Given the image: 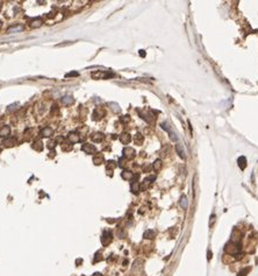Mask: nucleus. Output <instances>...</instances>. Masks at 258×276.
Listing matches in <instances>:
<instances>
[{
  "mask_svg": "<svg viewBox=\"0 0 258 276\" xmlns=\"http://www.w3.org/2000/svg\"><path fill=\"white\" fill-rule=\"evenodd\" d=\"M239 245L238 242H234V241H229L228 244L226 245L225 247V251H226L227 254H230V255H236L238 252H239Z\"/></svg>",
  "mask_w": 258,
  "mask_h": 276,
  "instance_id": "f257e3e1",
  "label": "nucleus"
},
{
  "mask_svg": "<svg viewBox=\"0 0 258 276\" xmlns=\"http://www.w3.org/2000/svg\"><path fill=\"white\" fill-rule=\"evenodd\" d=\"M91 76L92 78H96V79H107V78L113 77L114 74L110 71H97V72H92Z\"/></svg>",
  "mask_w": 258,
  "mask_h": 276,
  "instance_id": "f03ea898",
  "label": "nucleus"
},
{
  "mask_svg": "<svg viewBox=\"0 0 258 276\" xmlns=\"http://www.w3.org/2000/svg\"><path fill=\"white\" fill-rule=\"evenodd\" d=\"M112 240H113V234H112V232L105 231L102 233V236H101V244L104 245V246H107V245H109L112 242Z\"/></svg>",
  "mask_w": 258,
  "mask_h": 276,
  "instance_id": "7ed1b4c3",
  "label": "nucleus"
},
{
  "mask_svg": "<svg viewBox=\"0 0 258 276\" xmlns=\"http://www.w3.org/2000/svg\"><path fill=\"white\" fill-rule=\"evenodd\" d=\"M161 126H162V128H163V129H165V131L169 133V135H170V138H171L172 141H177V140H178V138H177V134H176V133L172 131V128L169 126V124H168V122H163Z\"/></svg>",
  "mask_w": 258,
  "mask_h": 276,
  "instance_id": "20e7f679",
  "label": "nucleus"
},
{
  "mask_svg": "<svg viewBox=\"0 0 258 276\" xmlns=\"http://www.w3.org/2000/svg\"><path fill=\"white\" fill-rule=\"evenodd\" d=\"M155 176H152V177H148V178H145V180L143 181L142 183L140 184V191H144V190H147L148 188H149V185L151 184V182L152 181H155Z\"/></svg>",
  "mask_w": 258,
  "mask_h": 276,
  "instance_id": "39448f33",
  "label": "nucleus"
},
{
  "mask_svg": "<svg viewBox=\"0 0 258 276\" xmlns=\"http://www.w3.org/2000/svg\"><path fill=\"white\" fill-rule=\"evenodd\" d=\"M82 149L85 151L86 154H96V151H97V149H96V147L93 146V145H91V143H84L83 146H82Z\"/></svg>",
  "mask_w": 258,
  "mask_h": 276,
  "instance_id": "423d86ee",
  "label": "nucleus"
},
{
  "mask_svg": "<svg viewBox=\"0 0 258 276\" xmlns=\"http://www.w3.org/2000/svg\"><path fill=\"white\" fill-rule=\"evenodd\" d=\"M134 178H135V180L133 181L130 189H131V192H134L135 195H137V193H139V191H140V184H139V182H137L139 175H135V176H134Z\"/></svg>",
  "mask_w": 258,
  "mask_h": 276,
  "instance_id": "0eeeda50",
  "label": "nucleus"
},
{
  "mask_svg": "<svg viewBox=\"0 0 258 276\" xmlns=\"http://www.w3.org/2000/svg\"><path fill=\"white\" fill-rule=\"evenodd\" d=\"M135 150L133 148H130V147H126V148L123 149V156L126 157V159H128V160H130V159H134L135 157Z\"/></svg>",
  "mask_w": 258,
  "mask_h": 276,
  "instance_id": "6e6552de",
  "label": "nucleus"
},
{
  "mask_svg": "<svg viewBox=\"0 0 258 276\" xmlns=\"http://www.w3.org/2000/svg\"><path fill=\"white\" fill-rule=\"evenodd\" d=\"M102 117H105V110L101 108V107L96 108V111H94V113H93V119H94V120H100Z\"/></svg>",
  "mask_w": 258,
  "mask_h": 276,
  "instance_id": "1a4fd4ad",
  "label": "nucleus"
},
{
  "mask_svg": "<svg viewBox=\"0 0 258 276\" xmlns=\"http://www.w3.org/2000/svg\"><path fill=\"white\" fill-rule=\"evenodd\" d=\"M120 141H121L123 145H128L129 142L131 141V137H130V134H128V133H123V134H121V135H120Z\"/></svg>",
  "mask_w": 258,
  "mask_h": 276,
  "instance_id": "9d476101",
  "label": "nucleus"
},
{
  "mask_svg": "<svg viewBox=\"0 0 258 276\" xmlns=\"http://www.w3.org/2000/svg\"><path fill=\"white\" fill-rule=\"evenodd\" d=\"M176 150H177V153H178V155L182 157L183 160L186 159V155H185V150H184V147L180 145V143H177L176 145Z\"/></svg>",
  "mask_w": 258,
  "mask_h": 276,
  "instance_id": "9b49d317",
  "label": "nucleus"
},
{
  "mask_svg": "<svg viewBox=\"0 0 258 276\" xmlns=\"http://www.w3.org/2000/svg\"><path fill=\"white\" fill-rule=\"evenodd\" d=\"M11 133V128L10 126H4V127L0 129V137L1 138H7Z\"/></svg>",
  "mask_w": 258,
  "mask_h": 276,
  "instance_id": "f8f14e48",
  "label": "nucleus"
},
{
  "mask_svg": "<svg viewBox=\"0 0 258 276\" xmlns=\"http://www.w3.org/2000/svg\"><path fill=\"white\" fill-rule=\"evenodd\" d=\"M29 26H30V28H39V27L42 26V20L39 19V18L33 19L32 21H30V23H29Z\"/></svg>",
  "mask_w": 258,
  "mask_h": 276,
  "instance_id": "ddd939ff",
  "label": "nucleus"
},
{
  "mask_svg": "<svg viewBox=\"0 0 258 276\" xmlns=\"http://www.w3.org/2000/svg\"><path fill=\"white\" fill-rule=\"evenodd\" d=\"M121 176H122L123 180H127V181L134 178V174H133L131 171H129V170H123L122 174H121Z\"/></svg>",
  "mask_w": 258,
  "mask_h": 276,
  "instance_id": "4468645a",
  "label": "nucleus"
},
{
  "mask_svg": "<svg viewBox=\"0 0 258 276\" xmlns=\"http://www.w3.org/2000/svg\"><path fill=\"white\" fill-rule=\"evenodd\" d=\"M15 143H16V140L14 138H7L2 141V145H5L6 147H12V146H14Z\"/></svg>",
  "mask_w": 258,
  "mask_h": 276,
  "instance_id": "2eb2a0df",
  "label": "nucleus"
},
{
  "mask_svg": "<svg viewBox=\"0 0 258 276\" xmlns=\"http://www.w3.org/2000/svg\"><path fill=\"white\" fill-rule=\"evenodd\" d=\"M179 204H180V206L183 207L184 210H186V209L188 207V201H187V197H186L185 195H183V196L180 197V201H179Z\"/></svg>",
  "mask_w": 258,
  "mask_h": 276,
  "instance_id": "dca6fc26",
  "label": "nucleus"
},
{
  "mask_svg": "<svg viewBox=\"0 0 258 276\" xmlns=\"http://www.w3.org/2000/svg\"><path fill=\"white\" fill-rule=\"evenodd\" d=\"M32 148L35 149L36 151H41L43 149V143L42 141H40V140H37V141H35L34 143L32 145Z\"/></svg>",
  "mask_w": 258,
  "mask_h": 276,
  "instance_id": "f3484780",
  "label": "nucleus"
},
{
  "mask_svg": "<svg viewBox=\"0 0 258 276\" xmlns=\"http://www.w3.org/2000/svg\"><path fill=\"white\" fill-rule=\"evenodd\" d=\"M143 135L141 134V133H136L135 134V137H134V142L137 145V146H141L142 143H143Z\"/></svg>",
  "mask_w": 258,
  "mask_h": 276,
  "instance_id": "a211bd4d",
  "label": "nucleus"
},
{
  "mask_svg": "<svg viewBox=\"0 0 258 276\" xmlns=\"http://www.w3.org/2000/svg\"><path fill=\"white\" fill-rule=\"evenodd\" d=\"M143 236H144L145 239H153V238L156 236V232H155L153 230H147V231L144 232V234H143Z\"/></svg>",
  "mask_w": 258,
  "mask_h": 276,
  "instance_id": "6ab92c4d",
  "label": "nucleus"
},
{
  "mask_svg": "<svg viewBox=\"0 0 258 276\" xmlns=\"http://www.w3.org/2000/svg\"><path fill=\"white\" fill-rule=\"evenodd\" d=\"M104 156H102V154H96V156H94V159H93V162H94V164H97V166H99V164H101V163H104Z\"/></svg>",
  "mask_w": 258,
  "mask_h": 276,
  "instance_id": "aec40b11",
  "label": "nucleus"
},
{
  "mask_svg": "<svg viewBox=\"0 0 258 276\" xmlns=\"http://www.w3.org/2000/svg\"><path fill=\"white\" fill-rule=\"evenodd\" d=\"M22 29H23V27H22L21 25H18V26H12V27H10L8 29H7V33H16V32H21Z\"/></svg>",
  "mask_w": 258,
  "mask_h": 276,
  "instance_id": "412c9836",
  "label": "nucleus"
},
{
  "mask_svg": "<svg viewBox=\"0 0 258 276\" xmlns=\"http://www.w3.org/2000/svg\"><path fill=\"white\" fill-rule=\"evenodd\" d=\"M91 138H92V140H93L94 142H101V141L104 140V135H102L101 133H93Z\"/></svg>",
  "mask_w": 258,
  "mask_h": 276,
  "instance_id": "4be33fe9",
  "label": "nucleus"
},
{
  "mask_svg": "<svg viewBox=\"0 0 258 276\" xmlns=\"http://www.w3.org/2000/svg\"><path fill=\"white\" fill-rule=\"evenodd\" d=\"M237 162H238V167L241 169H245V167H247V159L244 156H241L239 159L237 160Z\"/></svg>",
  "mask_w": 258,
  "mask_h": 276,
  "instance_id": "5701e85b",
  "label": "nucleus"
},
{
  "mask_svg": "<svg viewBox=\"0 0 258 276\" xmlns=\"http://www.w3.org/2000/svg\"><path fill=\"white\" fill-rule=\"evenodd\" d=\"M67 139L70 140V142H72V143H75V142H78L79 141V137H78V134L77 133H70L69 135H67Z\"/></svg>",
  "mask_w": 258,
  "mask_h": 276,
  "instance_id": "b1692460",
  "label": "nucleus"
},
{
  "mask_svg": "<svg viewBox=\"0 0 258 276\" xmlns=\"http://www.w3.org/2000/svg\"><path fill=\"white\" fill-rule=\"evenodd\" d=\"M41 134H42L43 137H51L53 135V129L49 127L43 128L42 131H41Z\"/></svg>",
  "mask_w": 258,
  "mask_h": 276,
  "instance_id": "393cba45",
  "label": "nucleus"
},
{
  "mask_svg": "<svg viewBox=\"0 0 258 276\" xmlns=\"http://www.w3.org/2000/svg\"><path fill=\"white\" fill-rule=\"evenodd\" d=\"M62 101H63V104H65V105H71L75 100H73V98L70 96H65L62 98Z\"/></svg>",
  "mask_w": 258,
  "mask_h": 276,
  "instance_id": "a878e982",
  "label": "nucleus"
},
{
  "mask_svg": "<svg viewBox=\"0 0 258 276\" xmlns=\"http://www.w3.org/2000/svg\"><path fill=\"white\" fill-rule=\"evenodd\" d=\"M152 168H153L155 171H159L161 168H162V161L161 160H156V161L153 162V164H152Z\"/></svg>",
  "mask_w": 258,
  "mask_h": 276,
  "instance_id": "bb28decb",
  "label": "nucleus"
},
{
  "mask_svg": "<svg viewBox=\"0 0 258 276\" xmlns=\"http://www.w3.org/2000/svg\"><path fill=\"white\" fill-rule=\"evenodd\" d=\"M249 272H250V268H249V267H245V268H243V269H241V270L238 272L237 276H247L248 274H249Z\"/></svg>",
  "mask_w": 258,
  "mask_h": 276,
  "instance_id": "cd10ccee",
  "label": "nucleus"
},
{
  "mask_svg": "<svg viewBox=\"0 0 258 276\" xmlns=\"http://www.w3.org/2000/svg\"><path fill=\"white\" fill-rule=\"evenodd\" d=\"M115 167H116V164H115V162H114V161H108L107 164H106V169H107L108 171L113 170Z\"/></svg>",
  "mask_w": 258,
  "mask_h": 276,
  "instance_id": "c85d7f7f",
  "label": "nucleus"
},
{
  "mask_svg": "<svg viewBox=\"0 0 258 276\" xmlns=\"http://www.w3.org/2000/svg\"><path fill=\"white\" fill-rule=\"evenodd\" d=\"M104 257H102V255H101V253L100 252H98L97 254L94 255V262H99V261H101Z\"/></svg>",
  "mask_w": 258,
  "mask_h": 276,
  "instance_id": "c756f323",
  "label": "nucleus"
},
{
  "mask_svg": "<svg viewBox=\"0 0 258 276\" xmlns=\"http://www.w3.org/2000/svg\"><path fill=\"white\" fill-rule=\"evenodd\" d=\"M129 120H130V118H129V116H123V117L121 118V122H123V124L128 122Z\"/></svg>",
  "mask_w": 258,
  "mask_h": 276,
  "instance_id": "7c9ffc66",
  "label": "nucleus"
},
{
  "mask_svg": "<svg viewBox=\"0 0 258 276\" xmlns=\"http://www.w3.org/2000/svg\"><path fill=\"white\" fill-rule=\"evenodd\" d=\"M109 105H110V106H113V107H112V110H113V111H115V112H119V111H120V108H119V106L116 105V104H113V103H110Z\"/></svg>",
  "mask_w": 258,
  "mask_h": 276,
  "instance_id": "2f4dec72",
  "label": "nucleus"
},
{
  "mask_svg": "<svg viewBox=\"0 0 258 276\" xmlns=\"http://www.w3.org/2000/svg\"><path fill=\"white\" fill-rule=\"evenodd\" d=\"M125 162H126V161H125L123 159H120V160H119V167L123 168V167L126 166V163H125Z\"/></svg>",
  "mask_w": 258,
  "mask_h": 276,
  "instance_id": "473e14b6",
  "label": "nucleus"
},
{
  "mask_svg": "<svg viewBox=\"0 0 258 276\" xmlns=\"http://www.w3.org/2000/svg\"><path fill=\"white\" fill-rule=\"evenodd\" d=\"M18 105H19V104H13V105H10V106H8V111H14V110L16 108L15 106H18Z\"/></svg>",
  "mask_w": 258,
  "mask_h": 276,
  "instance_id": "72a5a7b5",
  "label": "nucleus"
},
{
  "mask_svg": "<svg viewBox=\"0 0 258 276\" xmlns=\"http://www.w3.org/2000/svg\"><path fill=\"white\" fill-rule=\"evenodd\" d=\"M150 169H151V166H143V171H144V172H148Z\"/></svg>",
  "mask_w": 258,
  "mask_h": 276,
  "instance_id": "f704fd0d",
  "label": "nucleus"
},
{
  "mask_svg": "<svg viewBox=\"0 0 258 276\" xmlns=\"http://www.w3.org/2000/svg\"><path fill=\"white\" fill-rule=\"evenodd\" d=\"M214 222H215V214H212V216H211V222H209V225H212Z\"/></svg>",
  "mask_w": 258,
  "mask_h": 276,
  "instance_id": "c9c22d12",
  "label": "nucleus"
},
{
  "mask_svg": "<svg viewBox=\"0 0 258 276\" xmlns=\"http://www.w3.org/2000/svg\"><path fill=\"white\" fill-rule=\"evenodd\" d=\"M54 143H55L54 141H50V143H48V147H49V148H54L55 147Z\"/></svg>",
  "mask_w": 258,
  "mask_h": 276,
  "instance_id": "e433bc0d",
  "label": "nucleus"
},
{
  "mask_svg": "<svg viewBox=\"0 0 258 276\" xmlns=\"http://www.w3.org/2000/svg\"><path fill=\"white\" fill-rule=\"evenodd\" d=\"M71 76H78V72H71V74L66 75V77H71Z\"/></svg>",
  "mask_w": 258,
  "mask_h": 276,
  "instance_id": "4c0bfd02",
  "label": "nucleus"
},
{
  "mask_svg": "<svg viewBox=\"0 0 258 276\" xmlns=\"http://www.w3.org/2000/svg\"><path fill=\"white\" fill-rule=\"evenodd\" d=\"M83 262V260L82 259H79V260H76V265H80Z\"/></svg>",
  "mask_w": 258,
  "mask_h": 276,
  "instance_id": "58836bf2",
  "label": "nucleus"
},
{
  "mask_svg": "<svg viewBox=\"0 0 258 276\" xmlns=\"http://www.w3.org/2000/svg\"><path fill=\"white\" fill-rule=\"evenodd\" d=\"M140 55H141V56H145V53H144V50H140Z\"/></svg>",
  "mask_w": 258,
  "mask_h": 276,
  "instance_id": "ea45409f",
  "label": "nucleus"
},
{
  "mask_svg": "<svg viewBox=\"0 0 258 276\" xmlns=\"http://www.w3.org/2000/svg\"><path fill=\"white\" fill-rule=\"evenodd\" d=\"M92 276H102V275H101L100 273H94V274H93Z\"/></svg>",
  "mask_w": 258,
  "mask_h": 276,
  "instance_id": "a19ab883",
  "label": "nucleus"
},
{
  "mask_svg": "<svg viewBox=\"0 0 258 276\" xmlns=\"http://www.w3.org/2000/svg\"><path fill=\"white\" fill-rule=\"evenodd\" d=\"M211 259V251H208V260Z\"/></svg>",
  "mask_w": 258,
  "mask_h": 276,
  "instance_id": "79ce46f5",
  "label": "nucleus"
},
{
  "mask_svg": "<svg viewBox=\"0 0 258 276\" xmlns=\"http://www.w3.org/2000/svg\"><path fill=\"white\" fill-rule=\"evenodd\" d=\"M1 7H2V4L0 2V11H1Z\"/></svg>",
  "mask_w": 258,
  "mask_h": 276,
  "instance_id": "37998d69",
  "label": "nucleus"
}]
</instances>
